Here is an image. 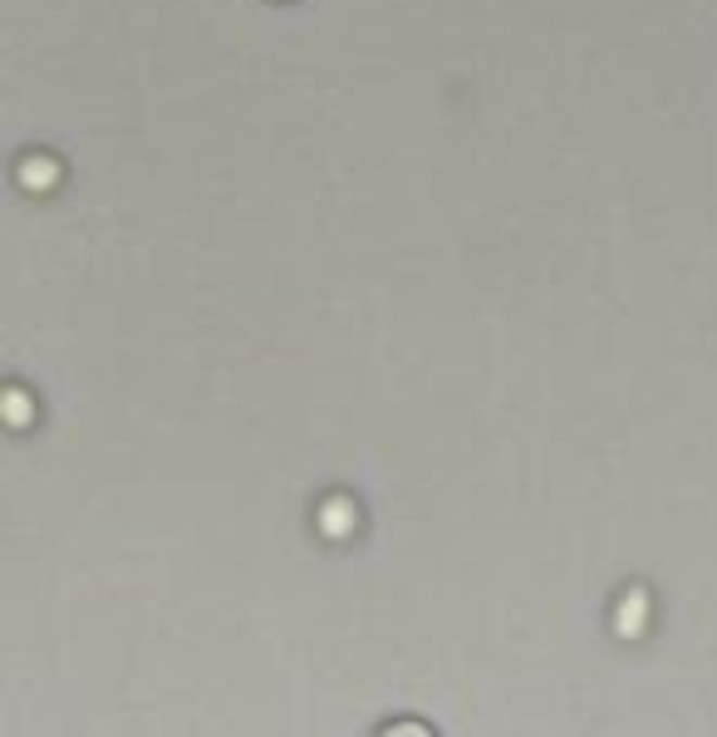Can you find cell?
Listing matches in <instances>:
<instances>
[{
    "mask_svg": "<svg viewBox=\"0 0 717 737\" xmlns=\"http://www.w3.org/2000/svg\"><path fill=\"white\" fill-rule=\"evenodd\" d=\"M319 526H325V532H344V526H354V507H349L344 497L325 502V516H319Z\"/></svg>",
    "mask_w": 717,
    "mask_h": 737,
    "instance_id": "6da1fadb",
    "label": "cell"
},
{
    "mask_svg": "<svg viewBox=\"0 0 717 737\" xmlns=\"http://www.w3.org/2000/svg\"><path fill=\"white\" fill-rule=\"evenodd\" d=\"M21 177H25L30 187H45V183H54V177H60V167H54L50 158H30V163L21 167Z\"/></svg>",
    "mask_w": 717,
    "mask_h": 737,
    "instance_id": "7a4b0ae2",
    "label": "cell"
},
{
    "mask_svg": "<svg viewBox=\"0 0 717 737\" xmlns=\"http://www.w3.org/2000/svg\"><path fill=\"white\" fill-rule=\"evenodd\" d=\"M639 614H649V604L634 595V600H629V610H625V620H619V625H625V635H639V629H634V620H639Z\"/></svg>",
    "mask_w": 717,
    "mask_h": 737,
    "instance_id": "3957f363",
    "label": "cell"
},
{
    "mask_svg": "<svg viewBox=\"0 0 717 737\" xmlns=\"http://www.w3.org/2000/svg\"><path fill=\"white\" fill-rule=\"evenodd\" d=\"M5 413H11V419L21 413V419H25V399H21V389H11V399H5Z\"/></svg>",
    "mask_w": 717,
    "mask_h": 737,
    "instance_id": "277c9868",
    "label": "cell"
}]
</instances>
